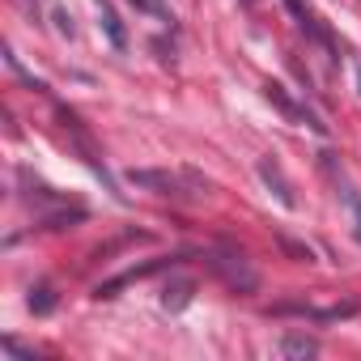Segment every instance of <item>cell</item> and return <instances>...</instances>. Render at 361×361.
Returning a JSON list of instances; mask_svg holds the SVG:
<instances>
[{
	"instance_id": "e0dca14e",
	"label": "cell",
	"mask_w": 361,
	"mask_h": 361,
	"mask_svg": "<svg viewBox=\"0 0 361 361\" xmlns=\"http://www.w3.org/2000/svg\"><path fill=\"white\" fill-rule=\"evenodd\" d=\"M357 94H361V64H357Z\"/></svg>"
},
{
	"instance_id": "277c9868",
	"label": "cell",
	"mask_w": 361,
	"mask_h": 361,
	"mask_svg": "<svg viewBox=\"0 0 361 361\" xmlns=\"http://www.w3.org/2000/svg\"><path fill=\"white\" fill-rule=\"evenodd\" d=\"M178 259H183V255H157V259H145V264H136V268H128V272L111 276V281H98V285H94V298H115L123 285H132V281H145V276H153V272H161V268L178 264Z\"/></svg>"
},
{
	"instance_id": "7c38bea8",
	"label": "cell",
	"mask_w": 361,
	"mask_h": 361,
	"mask_svg": "<svg viewBox=\"0 0 361 361\" xmlns=\"http://www.w3.org/2000/svg\"><path fill=\"white\" fill-rule=\"evenodd\" d=\"M26 302H30L35 314H51V310H56V289H51V285H35Z\"/></svg>"
},
{
	"instance_id": "52a82bcc",
	"label": "cell",
	"mask_w": 361,
	"mask_h": 361,
	"mask_svg": "<svg viewBox=\"0 0 361 361\" xmlns=\"http://www.w3.org/2000/svg\"><path fill=\"white\" fill-rule=\"evenodd\" d=\"M192 298H196V281H170V285L161 289V306H166L170 314H178Z\"/></svg>"
},
{
	"instance_id": "8992f818",
	"label": "cell",
	"mask_w": 361,
	"mask_h": 361,
	"mask_svg": "<svg viewBox=\"0 0 361 361\" xmlns=\"http://www.w3.org/2000/svg\"><path fill=\"white\" fill-rule=\"evenodd\" d=\"M276 353L289 357V361H306V357H319V340H310V336H302V331H285V336L276 340Z\"/></svg>"
},
{
	"instance_id": "3957f363",
	"label": "cell",
	"mask_w": 361,
	"mask_h": 361,
	"mask_svg": "<svg viewBox=\"0 0 361 361\" xmlns=\"http://www.w3.org/2000/svg\"><path fill=\"white\" fill-rule=\"evenodd\" d=\"M264 98H268V102H272V106H276V111H281L285 119H293V123H302V128H310V132H319V136H327V132H331V128H327V123H323V119H319V115H314L310 106L293 102V98L285 94V85L268 81V85H264Z\"/></svg>"
},
{
	"instance_id": "5bb4252c",
	"label": "cell",
	"mask_w": 361,
	"mask_h": 361,
	"mask_svg": "<svg viewBox=\"0 0 361 361\" xmlns=\"http://www.w3.org/2000/svg\"><path fill=\"white\" fill-rule=\"evenodd\" d=\"M0 348H5V353H9L13 361H35V348H22V344H18L13 336H5V340H0Z\"/></svg>"
},
{
	"instance_id": "7a4b0ae2",
	"label": "cell",
	"mask_w": 361,
	"mask_h": 361,
	"mask_svg": "<svg viewBox=\"0 0 361 361\" xmlns=\"http://www.w3.org/2000/svg\"><path fill=\"white\" fill-rule=\"evenodd\" d=\"M204 264H209V272H213L226 289H234V293H243V298L259 293V272L251 268V259H247L243 251H234V247H209V251H204Z\"/></svg>"
},
{
	"instance_id": "30bf717a",
	"label": "cell",
	"mask_w": 361,
	"mask_h": 361,
	"mask_svg": "<svg viewBox=\"0 0 361 361\" xmlns=\"http://www.w3.org/2000/svg\"><path fill=\"white\" fill-rule=\"evenodd\" d=\"M272 238H276V247H281L293 264H314V251H310L306 243H298V238H289V234H281V230H276Z\"/></svg>"
},
{
	"instance_id": "6da1fadb",
	"label": "cell",
	"mask_w": 361,
	"mask_h": 361,
	"mask_svg": "<svg viewBox=\"0 0 361 361\" xmlns=\"http://www.w3.org/2000/svg\"><path fill=\"white\" fill-rule=\"evenodd\" d=\"M128 183L132 188H140V192H153V196H166V200H200V196H209L213 192V183L204 174H196V170H149V166H132L128 174Z\"/></svg>"
},
{
	"instance_id": "9a60e30c",
	"label": "cell",
	"mask_w": 361,
	"mask_h": 361,
	"mask_svg": "<svg viewBox=\"0 0 361 361\" xmlns=\"http://www.w3.org/2000/svg\"><path fill=\"white\" fill-rule=\"evenodd\" d=\"M132 5H136V9H145V13H157V18H166V22H170V9L161 5V0H132Z\"/></svg>"
},
{
	"instance_id": "ba28073f",
	"label": "cell",
	"mask_w": 361,
	"mask_h": 361,
	"mask_svg": "<svg viewBox=\"0 0 361 361\" xmlns=\"http://www.w3.org/2000/svg\"><path fill=\"white\" fill-rule=\"evenodd\" d=\"M98 13H102V30H106V39H111V47H128V30H123V22H119V13L111 9V0H98Z\"/></svg>"
},
{
	"instance_id": "5b68a950",
	"label": "cell",
	"mask_w": 361,
	"mask_h": 361,
	"mask_svg": "<svg viewBox=\"0 0 361 361\" xmlns=\"http://www.w3.org/2000/svg\"><path fill=\"white\" fill-rule=\"evenodd\" d=\"M259 178L268 183V192L285 204V209H298V196H293V183L285 178V170H281V161L276 157H259Z\"/></svg>"
},
{
	"instance_id": "9c48e42d",
	"label": "cell",
	"mask_w": 361,
	"mask_h": 361,
	"mask_svg": "<svg viewBox=\"0 0 361 361\" xmlns=\"http://www.w3.org/2000/svg\"><path fill=\"white\" fill-rule=\"evenodd\" d=\"M285 9H289V13H293V22H298V26H302V30H306V35H314V39H319V43H331V39H327V35H323V26H319V18H314V13H310V9H306V5H302V0H285Z\"/></svg>"
},
{
	"instance_id": "2e32d148",
	"label": "cell",
	"mask_w": 361,
	"mask_h": 361,
	"mask_svg": "<svg viewBox=\"0 0 361 361\" xmlns=\"http://www.w3.org/2000/svg\"><path fill=\"white\" fill-rule=\"evenodd\" d=\"M56 22H60V35H77V26H73V13H64V9H56Z\"/></svg>"
},
{
	"instance_id": "4fadbf2b",
	"label": "cell",
	"mask_w": 361,
	"mask_h": 361,
	"mask_svg": "<svg viewBox=\"0 0 361 361\" xmlns=\"http://www.w3.org/2000/svg\"><path fill=\"white\" fill-rule=\"evenodd\" d=\"M5 64H9V68H13V73H18V77H22V81H26V85H30V90H39V94H43V90H47V81H39V77H35V73H26V68H22V60H18V51H13V47H9V51H5Z\"/></svg>"
},
{
	"instance_id": "8fae6325",
	"label": "cell",
	"mask_w": 361,
	"mask_h": 361,
	"mask_svg": "<svg viewBox=\"0 0 361 361\" xmlns=\"http://www.w3.org/2000/svg\"><path fill=\"white\" fill-rule=\"evenodd\" d=\"M340 200H344L348 221H353V234H357V243H361V192H357L353 183H344V188H340Z\"/></svg>"
}]
</instances>
